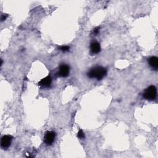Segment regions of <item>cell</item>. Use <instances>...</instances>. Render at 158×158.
Returning <instances> with one entry per match:
<instances>
[{"mask_svg": "<svg viewBox=\"0 0 158 158\" xmlns=\"http://www.w3.org/2000/svg\"><path fill=\"white\" fill-rule=\"evenodd\" d=\"M106 69L103 67L99 66L92 69L87 74L90 78H96L98 80H100L106 76Z\"/></svg>", "mask_w": 158, "mask_h": 158, "instance_id": "cell-1", "label": "cell"}, {"mask_svg": "<svg viewBox=\"0 0 158 158\" xmlns=\"http://www.w3.org/2000/svg\"><path fill=\"white\" fill-rule=\"evenodd\" d=\"M91 52L93 54H98L100 52L101 46L100 43L98 42H93L90 45Z\"/></svg>", "mask_w": 158, "mask_h": 158, "instance_id": "cell-7", "label": "cell"}, {"mask_svg": "<svg viewBox=\"0 0 158 158\" xmlns=\"http://www.w3.org/2000/svg\"><path fill=\"white\" fill-rule=\"evenodd\" d=\"M56 137L55 132L53 131L46 132L44 135V142L46 145H51L54 142Z\"/></svg>", "mask_w": 158, "mask_h": 158, "instance_id": "cell-3", "label": "cell"}, {"mask_svg": "<svg viewBox=\"0 0 158 158\" xmlns=\"http://www.w3.org/2000/svg\"><path fill=\"white\" fill-rule=\"evenodd\" d=\"M52 78H51V77L49 76L43 78L42 80L38 83V84L39 85L41 86L42 87L48 88V87H49L51 84H52Z\"/></svg>", "mask_w": 158, "mask_h": 158, "instance_id": "cell-6", "label": "cell"}, {"mask_svg": "<svg viewBox=\"0 0 158 158\" xmlns=\"http://www.w3.org/2000/svg\"><path fill=\"white\" fill-rule=\"evenodd\" d=\"M69 71H70V68L66 64L61 65L59 67L58 75L60 77H67L69 74Z\"/></svg>", "mask_w": 158, "mask_h": 158, "instance_id": "cell-5", "label": "cell"}, {"mask_svg": "<svg viewBox=\"0 0 158 158\" xmlns=\"http://www.w3.org/2000/svg\"><path fill=\"white\" fill-rule=\"evenodd\" d=\"M12 137L9 135H4L2 137L1 140V146L4 150H6L10 146Z\"/></svg>", "mask_w": 158, "mask_h": 158, "instance_id": "cell-4", "label": "cell"}, {"mask_svg": "<svg viewBox=\"0 0 158 158\" xmlns=\"http://www.w3.org/2000/svg\"><path fill=\"white\" fill-rule=\"evenodd\" d=\"M69 48H69V46H60L59 47V49L64 52H68V51L69 50Z\"/></svg>", "mask_w": 158, "mask_h": 158, "instance_id": "cell-9", "label": "cell"}, {"mask_svg": "<svg viewBox=\"0 0 158 158\" xmlns=\"http://www.w3.org/2000/svg\"><path fill=\"white\" fill-rule=\"evenodd\" d=\"M7 16H8L7 14H3L1 16V21H4V20H6Z\"/></svg>", "mask_w": 158, "mask_h": 158, "instance_id": "cell-11", "label": "cell"}, {"mask_svg": "<svg viewBox=\"0 0 158 158\" xmlns=\"http://www.w3.org/2000/svg\"><path fill=\"white\" fill-rule=\"evenodd\" d=\"M78 137L80 139H83L85 138V134L83 133V132L80 130V131H79L78 133Z\"/></svg>", "mask_w": 158, "mask_h": 158, "instance_id": "cell-10", "label": "cell"}, {"mask_svg": "<svg viewBox=\"0 0 158 158\" xmlns=\"http://www.w3.org/2000/svg\"><path fill=\"white\" fill-rule=\"evenodd\" d=\"M149 64L150 66L153 68L156 69L158 68V59L156 56H152L149 59Z\"/></svg>", "mask_w": 158, "mask_h": 158, "instance_id": "cell-8", "label": "cell"}, {"mask_svg": "<svg viewBox=\"0 0 158 158\" xmlns=\"http://www.w3.org/2000/svg\"><path fill=\"white\" fill-rule=\"evenodd\" d=\"M157 95V89L155 86L151 85L148 87L143 93V96L146 100L149 101L154 100Z\"/></svg>", "mask_w": 158, "mask_h": 158, "instance_id": "cell-2", "label": "cell"}, {"mask_svg": "<svg viewBox=\"0 0 158 158\" xmlns=\"http://www.w3.org/2000/svg\"><path fill=\"white\" fill-rule=\"evenodd\" d=\"M98 32H99V28H98V27H97V28H96V29H94V30H93V33H94L95 34H97L98 33Z\"/></svg>", "mask_w": 158, "mask_h": 158, "instance_id": "cell-12", "label": "cell"}]
</instances>
